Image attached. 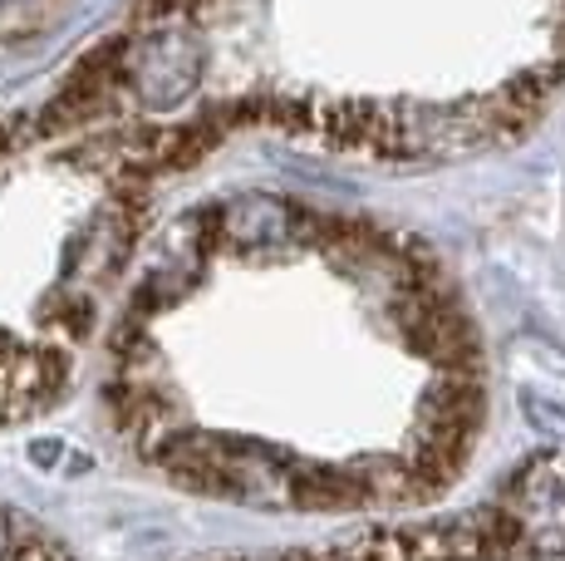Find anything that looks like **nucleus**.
<instances>
[{
	"mask_svg": "<svg viewBox=\"0 0 565 561\" xmlns=\"http://www.w3.org/2000/svg\"><path fill=\"white\" fill-rule=\"evenodd\" d=\"M25 6H35V0H0V10H25Z\"/></svg>",
	"mask_w": 565,
	"mask_h": 561,
	"instance_id": "nucleus-1",
	"label": "nucleus"
}]
</instances>
